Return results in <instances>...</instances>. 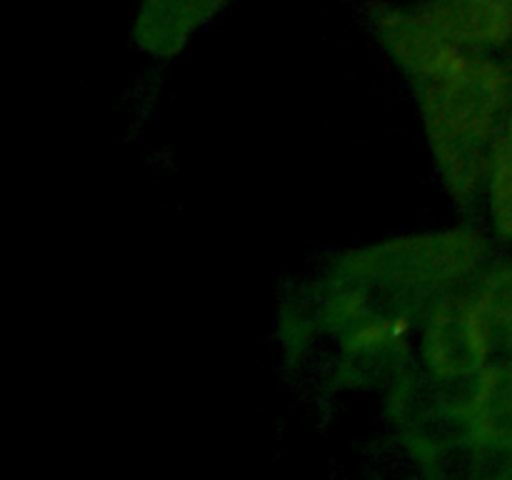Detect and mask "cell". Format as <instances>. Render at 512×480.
<instances>
[{
	"mask_svg": "<svg viewBox=\"0 0 512 480\" xmlns=\"http://www.w3.org/2000/svg\"><path fill=\"white\" fill-rule=\"evenodd\" d=\"M485 258L473 230L410 235L338 258L320 293V325L338 338L353 378L400 358L410 330Z\"/></svg>",
	"mask_w": 512,
	"mask_h": 480,
	"instance_id": "1",
	"label": "cell"
},
{
	"mask_svg": "<svg viewBox=\"0 0 512 480\" xmlns=\"http://www.w3.org/2000/svg\"><path fill=\"white\" fill-rule=\"evenodd\" d=\"M413 88L443 185L460 205H470L490 180L510 75L480 50L460 48Z\"/></svg>",
	"mask_w": 512,
	"mask_h": 480,
	"instance_id": "2",
	"label": "cell"
},
{
	"mask_svg": "<svg viewBox=\"0 0 512 480\" xmlns=\"http://www.w3.org/2000/svg\"><path fill=\"white\" fill-rule=\"evenodd\" d=\"M425 370L440 380L475 378L490 363L488 320L475 290H453L435 303L423 330Z\"/></svg>",
	"mask_w": 512,
	"mask_h": 480,
	"instance_id": "3",
	"label": "cell"
},
{
	"mask_svg": "<svg viewBox=\"0 0 512 480\" xmlns=\"http://www.w3.org/2000/svg\"><path fill=\"white\" fill-rule=\"evenodd\" d=\"M465 425L473 443L512 453V363L498 360L478 373Z\"/></svg>",
	"mask_w": 512,
	"mask_h": 480,
	"instance_id": "4",
	"label": "cell"
},
{
	"mask_svg": "<svg viewBox=\"0 0 512 480\" xmlns=\"http://www.w3.org/2000/svg\"><path fill=\"white\" fill-rule=\"evenodd\" d=\"M425 10L450 38L480 53L512 38V8L493 0H433Z\"/></svg>",
	"mask_w": 512,
	"mask_h": 480,
	"instance_id": "5",
	"label": "cell"
},
{
	"mask_svg": "<svg viewBox=\"0 0 512 480\" xmlns=\"http://www.w3.org/2000/svg\"><path fill=\"white\" fill-rule=\"evenodd\" d=\"M490 210L500 235L512 240V135H500L490 168Z\"/></svg>",
	"mask_w": 512,
	"mask_h": 480,
	"instance_id": "6",
	"label": "cell"
},
{
	"mask_svg": "<svg viewBox=\"0 0 512 480\" xmlns=\"http://www.w3.org/2000/svg\"><path fill=\"white\" fill-rule=\"evenodd\" d=\"M493 3H498V5H508V8H512V0H493Z\"/></svg>",
	"mask_w": 512,
	"mask_h": 480,
	"instance_id": "7",
	"label": "cell"
}]
</instances>
